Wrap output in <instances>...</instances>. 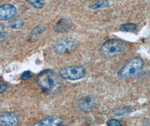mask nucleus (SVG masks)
<instances>
[{"mask_svg":"<svg viewBox=\"0 0 150 126\" xmlns=\"http://www.w3.org/2000/svg\"><path fill=\"white\" fill-rule=\"evenodd\" d=\"M37 83L45 92L56 93L61 88V84L57 75L51 69L42 71L37 78Z\"/></svg>","mask_w":150,"mask_h":126,"instance_id":"nucleus-1","label":"nucleus"},{"mask_svg":"<svg viewBox=\"0 0 150 126\" xmlns=\"http://www.w3.org/2000/svg\"><path fill=\"white\" fill-rule=\"evenodd\" d=\"M125 44L121 40L110 39L105 42L101 47V53L105 58H111L124 53Z\"/></svg>","mask_w":150,"mask_h":126,"instance_id":"nucleus-2","label":"nucleus"},{"mask_svg":"<svg viewBox=\"0 0 150 126\" xmlns=\"http://www.w3.org/2000/svg\"><path fill=\"white\" fill-rule=\"evenodd\" d=\"M143 66V60L141 58H132L119 70V76L123 79H130L138 73Z\"/></svg>","mask_w":150,"mask_h":126,"instance_id":"nucleus-3","label":"nucleus"},{"mask_svg":"<svg viewBox=\"0 0 150 126\" xmlns=\"http://www.w3.org/2000/svg\"><path fill=\"white\" fill-rule=\"evenodd\" d=\"M86 73V69L82 66L67 67L62 69L59 75L65 80H80L84 77Z\"/></svg>","mask_w":150,"mask_h":126,"instance_id":"nucleus-4","label":"nucleus"},{"mask_svg":"<svg viewBox=\"0 0 150 126\" xmlns=\"http://www.w3.org/2000/svg\"><path fill=\"white\" fill-rule=\"evenodd\" d=\"M76 45L75 40L64 38L57 40L54 46V51L57 54L68 53L73 51Z\"/></svg>","mask_w":150,"mask_h":126,"instance_id":"nucleus-5","label":"nucleus"},{"mask_svg":"<svg viewBox=\"0 0 150 126\" xmlns=\"http://www.w3.org/2000/svg\"><path fill=\"white\" fill-rule=\"evenodd\" d=\"M98 99L93 95L82 98L78 102L79 109L83 112H89L93 111L98 104Z\"/></svg>","mask_w":150,"mask_h":126,"instance_id":"nucleus-6","label":"nucleus"},{"mask_svg":"<svg viewBox=\"0 0 150 126\" xmlns=\"http://www.w3.org/2000/svg\"><path fill=\"white\" fill-rule=\"evenodd\" d=\"M16 8L11 4H4L0 6V19L2 21L9 20L16 15Z\"/></svg>","mask_w":150,"mask_h":126,"instance_id":"nucleus-7","label":"nucleus"},{"mask_svg":"<svg viewBox=\"0 0 150 126\" xmlns=\"http://www.w3.org/2000/svg\"><path fill=\"white\" fill-rule=\"evenodd\" d=\"M0 124L2 126H17L19 124L18 117L15 113H1L0 115Z\"/></svg>","mask_w":150,"mask_h":126,"instance_id":"nucleus-8","label":"nucleus"},{"mask_svg":"<svg viewBox=\"0 0 150 126\" xmlns=\"http://www.w3.org/2000/svg\"><path fill=\"white\" fill-rule=\"evenodd\" d=\"M72 27L73 24L71 21L67 19L62 18L56 23L54 29L57 33H65L69 31Z\"/></svg>","mask_w":150,"mask_h":126,"instance_id":"nucleus-9","label":"nucleus"},{"mask_svg":"<svg viewBox=\"0 0 150 126\" xmlns=\"http://www.w3.org/2000/svg\"><path fill=\"white\" fill-rule=\"evenodd\" d=\"M62 121V118L59 117H50L35 123L33 126H60Z\"/></svg>","mask_w":150,"mask_h":126,"instance_id":"nucleus-10","label":"nucleus"},{"mask_svg":"<svg viewBox=\"0 0 150 126\" xmlns=\"http://www.w3.org/2000/svg\"><path fill=\"white\" fill-rule=\"evenodd\" d=\"M109 5V2L108 1H101L89 4V7L91 9H98L107 7Z\"/></svg>","mask_w":150,"mask_h":126,"instance_id":"nucleus-11","label":"nucleus"},{"mask_svg":"<svg viewBox=\"0 0 150 126\" xmlns=\"http://www.w3.org/2000/svg\"><path fill=\"white\" fill-rule=\"evenodd\" d=\"M24 21L21 19H15L10 21L8 24L11 28L14 29H18L23 27L24 25Z\"/></svg>","mask_w":150,"mask_h":126,"instance_id":"nucleus-12","label":"nucleus"},{"mask_svg":"<svg viewBox=\"0 0 150 126\" xmlns=\"http://www.w3.org/2000/svg\"><path fill=\"white\" fill-rule=\"evenodd\" d=\"M137 26L133 23H128L124 24L120 27V30L124 32H133L136 29Z\"/></svg>","mask_w":150,"mask_h":126,"instance_id":"nucleus-13","label":"nucleus"},{"mask_svg":"<svg viewBox=\"0 0 150 126\" xmlns=\"http://www.w3.org/2000/svg\"><path fill=\"white\" fill-rule=\"evenodd\" d=\"M43 1L44 0H27V1L33 6L38 9H41L43 7Z\"/></svg>","mask_w":150,"mask_h":126,"instance_id":"nucleus-14","label":"nucleus"},{"mask_svg":"<svg viewBox=\"0 0 150 126\" xmlns=\"http://www.w3.org/2000/svg\"><path fill=\"white\" fill-rule=\"evenodd\" d=\"M32 74L30 71H25L21 75V79L22 80H26L32 77Z\"/></svg>","mask_w":150,"mask_h":126,"instance_id":"nucleus-15","label":"nucleus"},{"mask_svg":"<svg viewBox=\"0 0 150 126\" xmlns=\"http://www.w3.org/2000/svg\"><path fill=\"white\" fill-rule=\"evenodd\" d=\"M108 125L109 126H121V123L118 120H115V119H112V120H110L108 121Z\"/></svg>","mask_w":150,"mask_h":126,"instance_id":"nucleus-16","label":"nucleus"},{"mask_svg":"<svg viewBox=\"0 0 150 126\" xmlns=\"http://www.w3.org/2000/svg\"><path fill=\"white\" fill-rule=\"evenodd\" d=\"M7 38V35L6 33H5V32L3 33L2 31H1V42L6 40Z\"/></svg>","mask_w":150,"mask_h":126,"instance_id":"nucleus-17","label":"nucleus"},{"mask_svg":"<svg viewBox=\"0 0 150 126\" xmlns=\"http://www.w3.org/2000/svg\"><path fill=\"white\" fill-rule=\"evenodd\" d=\"M6 89V85L4 84V83H1V90H0V93L2 94L4 93Z\"/></svg>","mask_w":150,"mask_h":126,"instance_id":"nucleus-18","label":"nucleus"}]
</instances>
